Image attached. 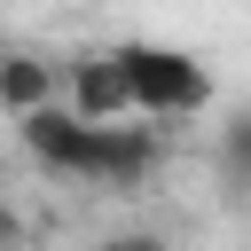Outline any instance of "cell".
I'll return each mask as SVG.
<instances>
[{
	"instance_id": "cell-1",
	"label": "cell",
	"mask_w": 251,
	"mask_h": 251,
	"mask_svg": "<svg viewBox=\"0 0 251 251\" xmlns=\"http://www.w3.org/2000/svg\"><path fill=\"white\" fill-rule=\"evenodd\" d=\"M118 71H126V102L141 126H180V118H204L212 110V71L188 55V47H165V39H118Z\"/></svg>"
},
{
	"instance_id": "cell-3",
	"label": "cell",
	"mask_w": 251,
	"mask_h": 251,
	"mask_svg": "<svg viewBox=\"0 0 251 251\" xmlns=\"http://www.w3.org/2000/svg\"><path fill=\"white\" fill-rule=\"evenodd\" d=\"M78 126H126L133 102H126V71H118V47H86L63 63V94H55Z\"/></svg>"
},
{
	"instance_id": "cell-5",
	"label": "cell",
	"mask_w": 251,
	"mask_h": 251,
	"mask_svg": "<svg viewBox=\"0 0 251 251\" xmlns=\"http://www.w3.org/2000/svg\"><path fill=\"white\" fill-rule=\"evenodd\" d=\"M63 94V63L39 55V47H0V118L24 126L31 110H55Z\"/></svg>"
},
{
	"instance_id": "cell-8",
	"label": "cell",
	"mask_w": 251,
	"mask_h": 251,
	"mask_svg": "<svg viewBox=\"0 0 251 251\" xmlns=\"http://www.w3.org/2000/svg\"><path fill=\"white\" fill-rule=\"evenodd\" d=\"M0 251H24V212L0 196Z\"/></svg>"
},
{
	"instance_id": "cell-7",
	"label": "cell",
	"mask_w": 251,
	"mask_h": 251,
	"mask_svg": "<svg viewBox=\"0 0 251 251\" xmlns=\"http://www.w3.org/2000/svg\"><path fill=\"white\" fill-rule=\"evenodd\" d=\"M94 251H173V235H165V227H133V220H126V227L94 235Z\"/></svg>"
},
{
	"instance_id": "cell-2",
	"label": "cell",
	"mask_w": 251,
	"mask_h": 251,
	"mask_svg": "<svg viewBox=\"0 0 251 251\" xmlns=\"http://www.w3.org/2000/svg\"><path fill=\"white\" fill-rule=\"evenodd\" d=\"M165 165V133L126 118V126H94V157H86V188L102 196H141Z\"/></svg>"
},
{
	"instance_id": "cell-4",
	"label": "cell",
	"mask_w": 251,
	"mask_h": 251,
	"mask_svg": "<svg viewBox=\"0 0 251 251\" xmlns=\"http://www.w3.org/2000/svg\"><path fill=\"white\" fill-rule=\"evenodd\" d=\"M16 149L47 173V180H86V157H94V126H78L63 102L55 110H31L16 126Z\"/></svg>"
},
{
	"instance_id": "cell-6",
	"label": "cell",
	"mask_w": 251,
	"mask_h": 251,
	"mask_svg": "<svg viewBox=\"0 0 251 251\" xmlns=\"http://www.w3.org/2000/svg\"><path fill=\"white\" fill-rule=\"evenodd\" d=\"M220 173H227V188H243V204H251V110H235V118L220 126Z\"/></svg>"
}]
</instances>
